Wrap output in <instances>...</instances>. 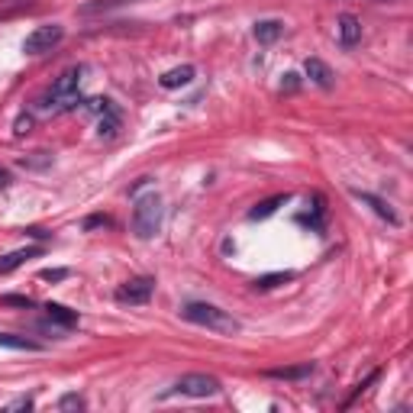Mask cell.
I'll return each mask as SVG.
<instances>
[{
  "label": "cell",
  "mask_w": 413,
  "mask_h": 413,
  "mask_svg": "<svg viewBox=\"0 0 413 413\" xmlns=\"http://www.w3.org/2000/svg\"><path fill=\"white\" fill-rule=\"evenodd\" d=\"M287 201H291L287 194H275V197L262 201L258 207H252V210H249V220H268V216H271V213H278V207H284Z\"/></svg>",
  "instance_id": "cell-13"
},
{
  "label": "cell",
  "mask_w": 413,
  "mask_h": 413,
  "mask_svg": "<svg viewBox=\"0 0 413 413\" xmlns=\"http://www.w3.org/2000/svg\"><path fill=\"white\" fill-rule=\"evenodd\" d=\"M181 317L188 320V323H194V326H203V329H210V333H220V336H236V333L243 329L233 313L213 307V304H188V307L181 310Z\"/></svg>",
  "instance_id": "cell-1"
},
{
  "label": "cell",
  "mask_w": 413,
  "mask_h": 413,
  "mask_svg": "<svg viewBox=\"0 0 413 413\" xmlns=\"http://www.w3.org/2000/svg\"><path fill=\"white\" fill-rule=\"evenodd\" d=\"M304 71H307L310 81H313L317 87H323V91H329V87H333V81H336L333 68H329L326 62H320V58H307V62H304Z\"/></svg>",
  "instance_id": "cell-6"
},
{
  "label": "cell",
  "mask_w": 413,
  "mask_h": 413,
  "mask_svg": "<svg viewBox=\"0 0 413 413\" xmlns=\"http://www.w3.org/2000/svg\"><path fill=\"white\" fill-rule=\"evenodd\" d=\"M107 226H113V220H110V216H104V213H97V216H87V220H85L87 233H91V230H107Z\"/></svg>",
  "instance_id": "cell-21"
},
{
  "label": "cell",
  "mask_w": 413,
  "mask_h": 413,
  "mask_svg": "<svg viewBox=\"0 0 413 413\" xmlns=\"http://www.w3.org/2000/svg\"><path fill=\"white\" fill-rule=\"evenodd\" d=\"M30 129H32V117H30V113H20L16 123H13V133H16V136H26Z\"/></svg>",
  "instance_id": "cell-22"
},
{
  "label": "cell",
  "mask_w": 413,
  "mask_h": 413,
  "mask_svg": "<svg viewBox=\"0 0 413 413\" xmlns=\"http://www.w3.org/2000/svg\"><path fill=\"white\" fill-rule=\"evenodd\" d=\"M7 184H10V171L0 168V188H7Z\"/></svg>",
  "instance_id": "cell-26"
},
{
  "label": "cell",
  "mask_w": 413,
  "mask_h": 413,
  "mask_svg": "<svg viewBox=\"0 0 413 413\" xmlns=\"http://www.w3.org/2000/svg\"><path fill=\"white\" fill-rule=\"evenodd\" d=\"M352 197H355V201H361V203H368L371 210L378 213L381 220H388L391 226H397V223H401V216L391 210V203H384L381 197H375V194H368V191H352Z\"/></svg>",
  "instance_id": "cell-8"
},
{
  "label": "cell",
  "mask_w": 413,
  "mask_h": 413,
  "mask_svg": "<svg viewBox=\"0 0 413 413\" xmlns=\"http://www.w3.org/2000/svg\"><path fill=\"white\" fill-rule=\"evenodd\" d=\"M85 104V110H91V113H107L110 107H113V100H107V97H91V100H81Z\"/></svg>",
  "instance_id": "cell-19"
},
{
  "label": "cell",
  "mask_w": 413,
  "mask_h": 413,
  "mask_svg": "<svg viewBox=\"0 0 413 413\" xmlns=\"http://www.w3.org/2000/svg\"><path fill=\"white\" fill-rule=\"evenodd\" d=\"M284 87H287V91H294V87H297V74H284Z\"/></svg>",
  "instance_id": "cell-25"
},
{
  "label": "cell",
  "mask_w": 413,
  "mask_h": 413,
  "mask_svg": "<svg viewBox=\"0 0 413 413\" xmlns=\"http://www.w3.org/2000/svg\"><path fill=\"white\" fill-rule=\"evenodd\" d=\"M39 252H43L39 245H26V249H16V252L0 255V275H10V271H16V268H20L26 258H32V255H39Z\"/></svg>",
  "instance_id": "cell-10"
},
{
  "label": "cell",
  "mask_w": 413,
  "mask_h": 413,
  "mask_svg": "<svg viewBox=\"0 0 413 413\" xmlns=\"http://www.w3.org/2000/svg\"><path fill=\"white\" fill-rule=\"evenodd\" d=\"M336 30H339V43L346 45V49L359 45V39H361V23H359V16H352V13H342L339 23H336Z\"/></svg>",
  "instance_id": "cell-7"
},
{
  "label": "cell",
  "mask_w": 413,
  "mask_h": 413,
  "mask_svg": "<svg viewBox=\"0 0 413 413\" xmlns=\"http://www.w3.org/2000/svg\"><path fill=\"white\" fill-rule=\"evenodd\" d=\"M194 81V65H181V68H171L159 78V85L165 91H175V87H188Z\"/></svg>",
  "instance_id": "cell-9"
},
{
  "label": "cell",
  "mask_w": 413,
  "mask_h": 413,
  "mask_svg": "<svg viewBox=\"0 0 413 413\" xmlns=\"http://www.w3.org/2000/svg\"><path fill=\"white\" fill-rule=\"evenodd\" d=\"M58 410H85V397H78V394H65L62 401H58Z\"/></svg>",
  "instance_id": "cell-20"
},
{
  "label": "cell",
  "mask_w": 413,
  "mask_h": 413,
  "mask_svg": "<svg viewBox=\"0 0 413 413\" xmlns=\"http://www.w3.org/2000/svg\"><path fill=\"white\" fill-rule=\"evenodd\" d=\"M0 304H3V307H26V310H30L32 307V297H26V294H3V297H0Z\"/></svg>",
  "instance_id": "cell-18"
},
{
  "label": "cell",
  "mask_w": 413,
  "mask_h": 413,
  "mask_svg": "<svg viewBox=\"0 0 413 413\" xmlns=\"http://www.w3.org/2000/svg\"><path fill=\"white\" fill-rule=\"evenodd\" d=\"M152 291H155L152 278H136V281H126L123 287H117V300L120 304H146Z\"/></svg>",
  "instance_id": "cell-5"
},
{
  "label": "cell",
  "mask_w": 413,
  "mask_h": 413,
  "mask_svg": "<svg viewBox=\"0 0 413 413\" xmlns=\"http://www.w3.org/2000/svg\"><path fill=\"white\" fill-rule=\"evenodd\" d=\"M175 394L184 397H216L220 394V381L213 375H181L175 384Z\"/></svg>",
  "instance_id": "cell-4"
},
{
  "label": "cell",
  "mask_w": 413,
  "mask_h": 413,
  "mask_svg": "<svg viewBox=\"0 0 413 413\" xmlns=\"http://www.w3.org/2000/svg\"><path fill=\"white\" fill-rule=\"evenodd\" d=\"M281 32H284V23H278V20H258V23H255V39H258V43H265V45L275 43Z\"/></svg>",
  "instance_id": "cell-15"
},
{
  "label": "cell",
  "mask_w": 413,
  "mask_h": 413,
  "mask_svg": "<svg viewBox=\"0 0 413 413\" xmlns=\"http://www.w3.org/2000/svg\"><path fill=\"white\" fill-rule=\"evenodd\" d=\"M3 410H7V413H16V410H32V397H16V401H13V403H7Z\"/></svg>",
  "instance_id": "cell-24"
},
{
  "label": "cell",
  "mask_w": 413,
  "mask_h": 413,
  "mask_svg": "<svg viewBox=\"0 0 413 413\" xmlns=\"http://www.w3.org/2000/svg\"><path fill=\"white\" fill-rule=\"evenodd\" d=\"M45 317H49V323H58V326H74L78 323V310H68L65 304H45Z\"/></svg>",
  "instance_id": "cell-12"
},
{
  "label": "cell",
  "mask_w": 413,
  "mask_h": 413,
  "mask_svg": "<svg viewBox=\"0 0 413 413\" xmlns=\"http://www.w3.org/2000/svg\"><path fill=\"white\" fill-rule=\"evenodd\" d=\"M62 39H65V26H58V23H45V26H36V30L23 39V52L26 55L52 52Z\"/></svg>",
  "instance_id": "cell-3"
},
{
  "label": "cell",
  "mask_w": 413,
  "mask_h": 413,
  "mask_svg": "<svg viewBox=\"0 0 413 413\" xmlns=\"http://www.w3.org/2000/svg\"><path fill=\"white\" fill-rule=\"evenodd\" d=\"M161 230V197L155 191L136 197V207H133V233L139 239H152V236Z\"/></svg>",
  "instance_id": "cell-2"
},
{
  "label": "cell",
  "mask_w": 413,
  "mask_h": 413,
  "mask_svg": "<svg viewBox=\"0 0 413 413\" xmlns=\"http://www.w3.org/2000/svg\"><path fill=\"white\" fill-rule=\"evenodd\" d=\"M294 271H271V275H258L255 278V287L258 291H271V287H278V284H284V281H294Z\"/></svg>",
  "instance_id": "cell-17"
},
{
  "label": "cell",
  "mask_w": 413,
  "mask_h": 413,
  "mask_svg": "<svg viewBox=\"0 0 413 413\" xmlns=\"http://www.w3.org/2000/svg\"><path fill=\"white\" fill-rule=\"evenodd\" d=\"M120 129V110L117 107H110L107 113H100V123H97V133H100V139H113Z\"/></svg>",
  "instance_id": "cell-16"
},
{
  "label": "cell",
  "mask_w": 413,
  "mask_h": 413,
  "mask_svg": "<svg viewBox=\"0 0 413 413\" xmlns=\"http://www.w3.org/2000/svg\"><path fill=\"white\" fill-rule=\"evenodd\" d=\"M0 349H16V352H43L39 342L26 339V336H16V333H0Z\"/></svg>",
  "instance_id": "cell-14"
},
{
  "label": "cell",
  "mask_w": 413,
  "mask_h": 413,
  "mask_svg": "<svg viewBox=\"0 0 413 413\" xmlns=\"http://www.w3.org/2000/svg\"><path fill=\"white\" fill-rule=\"evenodd\" d=\"M313 361H304V365H287V368H268V378H278V381H300V378H310L313 375Z\"/></svg>",
  "instance_id": "cell-11"
},
{
  "label": "cell",
  "mask_w": 413,
  "mask_h": 413,
  "mask_svg": "<svg viewBox=\"0 0 413 413\" xmlns=\"http://www.w3.org/2000/svg\"><path fill=\"white\" fill-rule=\"evenodd\" d=\"M39 278H43V281H65V278H68V268H45V271H39Z\"/></svg>",
  "instance_id": "cell-23"
}]
</instances>
